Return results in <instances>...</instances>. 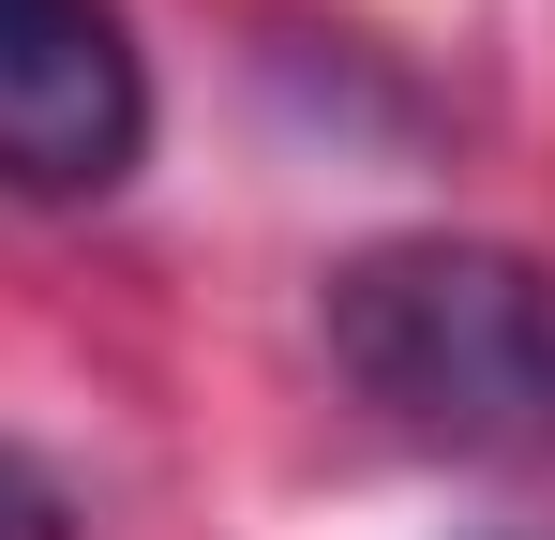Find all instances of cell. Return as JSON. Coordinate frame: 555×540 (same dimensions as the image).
<instances>
[{"label": "cell", "instance_id": "1", "mask_svg": "<svg viewBox=\"0 0 555 540\" xmlns=\"http://www.w3.org/2000/svg\"><path fill=\"white\" fill-rule=\"evenodd\" d=\"M315 331L346 390L436 450H555V256L511 241H361Z\"/></svg>", "mask_w": 555, "mask_h": 540}, {"label": "cell", "instance_id": "2", "mask_svg": "<svg viewBox=\"0 0 555 540\" xmlns=\"http://www.w3.org/2000/svg\"><path fill=\"white\" fill-rule=\"evenodd\" d=\"M151 151V61L120 0H0V195H120Z\"/></svg>", "mask_w": 555, "mask_h": 540}, {"label": "cell", "instance_id": "3", "mask_svg": "<svg viewBox=\"0 0 555 540\" xmlns=\"http://www.w3.org/2000/svg\"><path fill=\"white\" fill-rule=\"evenodd\" d=\"M0 540H76V496H61L15 436H0Z\"/></svg>", "mask_w": 555, "mask_h": 540}]
</instances>
